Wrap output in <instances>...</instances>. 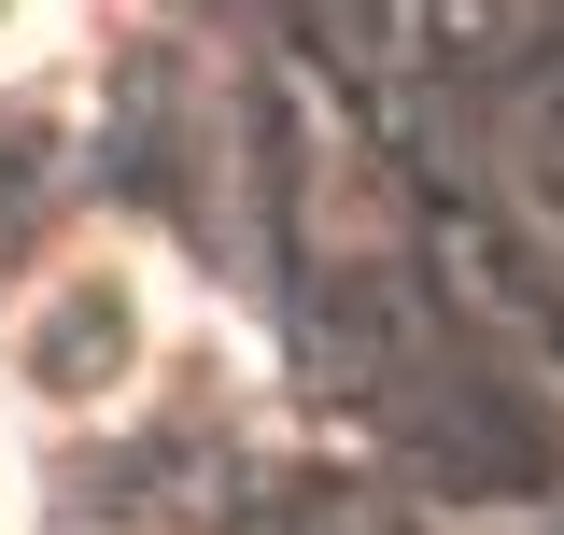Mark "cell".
I'll list each match as a JSON object with an SVG mask.
<instances>
[{
	"mask_svg": "<svg viewBox=\"0 0 564 535\" xmlns=\"http://www.w3.org/2000/svg\"><path fill=\"white\" fill-rule=\"evenodd\" d=\"M70 43V0H0V85H14V70H43Z\"/></svg>",
	"mask_w": 564,
	"mask_h": 535,
	"instance_id": "cell-2",
	"label": "cell"
},
{
	"mask_svg": "<svg viewBox=\"0 0 564 535\" xmlns=\"http://www.w3.org/2000/svg\"><path fill=\"white\" fill-rule=\"evenodd\" d=\"M43 522V479H29V437H14V408H0V535Z\"/></svg>",
	"mask_w": 564,
	"mask_h": 535,
	"instance_id": "cell-3",
	"label": "cell"
},
{
	"mask_svg": "<svg viewBox=\"0 0 564 535\" xmlns=\"http://www.w3.org/2000/svg\"><path fill=\"white\" fill-rule=\"evenodd\" d=\"M155 367H170V268L128 226H85L0 310V408H29V423H128Z\"/></svg>",
	"mask_w": 564,
	"mask_h": 535,
	"instance_id": "cell-1",
	"label": "cell"
}]
</instances>
